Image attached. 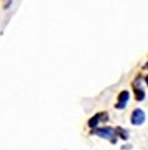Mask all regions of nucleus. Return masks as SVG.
<instances>
[{"label": "nucleus", "instance_id": "6", "mask_svg": "<svg viewBox=\"0 0 148 150\" xmlns=\"http://www.w3.org/2000/svg\"><path fill=\"white\" fill-rule=\"evenodd\" d=\"M115 130H116L117 137H120L122 140H127V139H128V137H129L128 130L123 129L122 127H117Z\"/></svg>", "mask_w": 148, "mask_h": 150}, {"label": "nucleus", "instance_id": "8", "mask_svg": "<svg viewBox=\"0 0 148 150\" xmlns=\"http://www.w3.org/2000/svg\"><path fill=\"white\" fill-rule=\"evenodd\" d=\"M146 68H148V62L146 63Z\"/></svg>", "mask_w": 148, "mask_h": 150}, {"label": "nucleus", "instance_id": "7", "mask_svg": "<svg viewBox=\"0 0 148 150\" xmlns=\"http://www.w3.org/2000/svg\"><path fill=\"white\" fill-rule=\"evenodd\" d=\"M145 81H146V83H147V85H148V76L145 78Z\"/></svg>", "mask_w": 148, "mask_h": 150}, {"label": "nucleus", "instance_id": "3", "mask_svg": "<svg viewBox=\"0 0 148 150\" xmlns=\"http://www.w3.org/2000/svg\"><path fill=\"white\" fill-rule=\"evenodd\" d=\"M109 119H110V117H109V113L108 112H105V111L98 112L95 115H93V117L88 121V125H89L90 128H96L99 123L108 122Z\"/></svg>", "mask_w": 148, "mask_h": 150}, {"label": "nucleus", "instance_id": "1", "mask_svg": "<svg viewBox=\"0 0 148 150\" xmlns=\"http://www.w3.org/2000/svg\"><path fill=\"white\" fill-rule=\"evenodd\" d=\"M92 134H95L99 138H102L104 140H109L112 144H116L117 143V134L116 130L112 127H102L97 128V129L92 131Z\"/></svg>", "mask_w": 148, "mask_h": 150}, {"label": "nucleus", "instance_id": "5", "mask_svg": "<svg viewBox=\"0 0 148 150\" xmlns=\"http://www.w3.org/2000/svg\"><path fill=\"white\" fill-rule=\"evenodd\" d=\"M129 98H131V93H129L128 90H122L118 95V101H117V103L115 104V108L119 110L124 109V108L127 106Z\"/></svg>", "mask_w": 148, "mask_h": 150}, {"label": "nucleus", "instance_id": "2", "mask_svg": "<svg viewBox=\"0 0 148 150\" xmlns=\"http://www.w3.org/2000/svg\"><path fill=\"white\" fill-rule=\"evenodd\" d=\"M133 90V95L136 98L137 101H143L145 99V90H144L143 86H142V79L141 77H137L133 83H131Z\"/></svg>", "mask_w": 148, "mask_h": 150}, {"label": "nucleus", "instance_id": "4", "mask_svg": "<svg viewBox=\"0 0 148 150\" xmlns=\"http://www.w3.org/2000/svg\"><path fill=\"white\" fill-rule=\"evenodd\" d=\"M145 119H146L145 112H144L141 108H136V109L131 112V122L133 125H136V126L142 125V124L145 122Z\"/></svg>", "mask_w": 148, "mask_h": 150}]
</instances>
